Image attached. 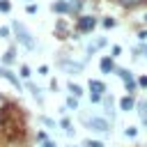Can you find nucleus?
<instances>
[{
    "label": "nucleus",
    "instance_id": "obj_7",
    "mask_svg": "<svg viewBox=\"0 0 147 147\" xmlns=\"http://www.w3.org/2000/svg\"><path fill=\"white\" fill-rule=\"evenodd\" d=\"M99 67H101V71H103V74H110V71L115 69V64H113V57H101Z\"/></svg>",
    "mask_w": 147,
    "mask_h": 147
},
{
    "label": "nucleus",
    "instance_id": "obj_32",
    "mask_svg": "<svg viewBox=\"0 0 147 147\" xmlns=\"http://www.w3.org/2000/svg\"><path fill=\"white\" fill-rule=\"evenodd\" d=\"M145 122H147V119H145Z\"/></svg>",
    "mask_w": 147,
    "mask_h": 147
},
{
    "label": "nucleus",
    "instance_id": "obj_17",
    "mask_svg": "<svg viewBox=\"0 0 147 147\" xmlns=\"http://www.w3.org/2000/svg\"><path fill=\"white\" fill-rule=\"evenodd\" d=\"M0 11H5V14L11 11V2L9 0H0Z\"/></svg>",
    "mask_w": 147,
    "mask_h": 147
},
{
    "label": "nucleus",
    "instance_id": "obj_9",
    "mask_svg": "<svg viewBox=\"0 0 147 147\" xmlns=\"http://www.w3.org/2000/svg\"><path fill=\"white\" fill-rule=\"evenodd\" d=\"M14 60H16V48H14V46H9V48L5 51V55H2V62H5V64H11Z\"/></svg>",
    "mask_w": 147,
    "mask_h": 147
},
{
    "label": "nucleus",
    "instance_id": "obj_18",
    "mask_svg": "<svg viewBox=\"0 0 147 147\" xmlns=\"http://www.w3.org/2000/svg\"><path fill=\"white\" fill-rule=\"evenodd\" d=\"M41 122H44V126H51V129H53V126H55V122H53V119H51V117H46V115H44V117H41Z\"/></svg>",
    "mask_w": 147,
    "mask_h": 147
},
{
    "label": "nucleus",
    "instance_id": "obj_22",
    "mask_svg": "<svg viewBox=\"0 0 147 147\" xmlns=\"http://www.w3.org/2000/svg\"><path fill=\"white\" fill-rule=\"evenodd\" d=\"M117 55H122V46L115 44V46H113V57H117Z\"/></svg>",
    "mask_w": 147,
    "mask_h": 147
},
{
    "label": "nucleus",
    "instance_id": "obj_29",
    "mask_svg": "<svg viewBox=\"0 0 147 147\" xmlns=\"http://www.w3.org/2000/svg\"><path fill=\"white\" fill-rule=\"evenodd\" d=\"M37 138H39V140H41V142H44V140H48V138H46V133H44V131H39V133H37Z\"/></svg>",
    "mask_w": 147,
    "mask_h": 147
},
{
    "label": "nucleus",
    "instance_id": "obj_21",
    "mask_svg": "<svg viewBox=\"0 0 147 147\" xmlns=\"http://www.w3.org/2000/svg\"><path fill=\"white\" fill-rule=\"evenodd\" d=\"M103 25H106V28H113V25H115V21H113L110 16H106V18H103Z\"/></svg>",
    "mask_w": 147,
    "mask_h": 147
},
{
    "label": "nucleus",
    "instance_id": "obj_13",
    "mask_svg": "<svg viewBox=\"0 0 147 147\" xmlns=\"http://www.w3.org/2000/svg\"><path fill=\"white\" fill-rule=\"evenodd\" d=\"M28 90H30V92H32V96H34V99H37V101H41V90H39V87H37V85H32V83H30V80H28Z\"/></svg>",
    "mask_w": 147,
    "mask_h": 147
},
{
    "label": "nucleus",
    "instance_id": "obj_2",
    "mask_svg": "<svg viewBox=\"0 0 147 147\" xmlns=\"http://www.w3.org/2000/svg\"><path fill=\"white\" fill-rule=\"evenodd\" d=\"M85 126L92 129V131H99V133L103 131V133H106V131L110 129V122H108L106 117H87V119H85Z\"/></svg>",
    "mask_w": 147,
    "mask_h": 147
},
{
    "label": "nucleus",
    "instance_id": "obj_20",
    "mask_svg": "<svg viewBox=\"0 0 147 147\" xmlns=\"http://www.w3.org/2000/svg\"><path fill=\"white\" fill-rule=\"evenodd\" d=\"M25 11H28V14H34V11H37V5H32V2L25 5Z\"/></svg>",
    "mask_w": 147,
    "mask_h": 147
},
{
    "label": "nucleus",
    "instance_id": "obj_11",
    "mask_svg": "<svg viewBox=\"0 0 147 147\" xmlns=\"http://www.w3.org/2000/svg\"><path fill=\"white\" fill-rule=\"evenodd\" d=\"M103 46H108V39H106V37H99V39L90 46V53H94V48H103Z\"/></svg>",
    "mask_w": 147,
    "mask_h": 147
},
{
    "label": "nucleus",
    "instance_id": "obj_24",
    "mask_svg": "<svg viewBox=\"0 0 147 147\" xmlns=\"http://www.w3.org/2000/svg\"><path fill=\"white\" fill-rule=\"evenodd\" d=\"M138 39L145 41V39H147V30H140V32H138Z\"/></svg>",
    "mask_w": 147,
    "mask_h": 147
},
{
    "label": "nucleus",
    "instance_id": "obj_5",
    "mask_svg": "<svg viewBox=\"0 0 147 147\" xmlns=\"http://www.w3.org/2000/svg\"><path fill=\"white\" fill-rule=\"evenodd\" d=\"M74 7H71V2H67V0H57V2H53V11H57V14H67V11H71Z\"/></svg>",
    "mask_w": 147,
    "mask_h": 147
},
{
    "label": "nucleus",
    "instance_id": "obj_19",
    "mask_svg": "<svg viewBox=\"0 0 147 147\" xmlns=\"http://www.w3.org/2000/svg\"><path fill=\"white\" fill-rule=\"evenodd\" d=\"M0 37L9 39V28H7V25H2V28H0Z\"/></svg>",
    "mask_w": 147,
    "mask_h": 147
},
{
    "label": "nucleus",
    "instance_id": "obj_3",
    "mask_svg": "<svg viewBox=\"0 0 147 147\" xmlns=\"http://www.w3.org/2000/svg\"><path fill=\"white\" fill-rule=\"evenodd\" d=\"M94 25H96V18L94 16H80L78 18V30L80 32H92Z\"/></svg>",
    "mask_w": 147,
    "mask_h": 147
},
{
    "label": "nucleus",
    "instance_id": "obj_26",
    "mask_svg": "<svg viewBox=\"0 0 147 147\" xmlns=\"http://www.w3.org/2000/svg\"><path fill=\"white\" fill-rule=\"evenodd\" d=\"M90 99H92V103H99V101H101V94H92Z\"/></svg>",
    "mask_w": 147,
    "mask_h": 147
},
{
    "label": "nucleus",
    "instance_id": "obj_30",
    "mask_svg": "<svg viewBox=\"0 0 147 147\" xmlns=\"http://www.w3.org/2000/svg\"><path fill=\"white\" fill-rule=\"evenodd\" d=\"M124 5H136V2H140V0H122Z\"/></svg>",
    "mask_w": 147,
    "mask_h": 147
},
{
    "label": "nucleus",
    "instance_id": "obj_16",
    "mask_svg": "<svg viewBox=\"0 0 147 147\" xmlns=\"http://www.w3.org/2000/svg\"><path fill=\"white\" fill-rule=\"evenodd\" d=\"M124 136H126V138H136V136H138V129H136V126H126Z\"/></svg>",
    "mask_w": 147,
    "mask_h": 147
},
{
    "label": "nucleus",
    "instance_id": "obj_1",
    "mask_svg": "<svg viewBox=\"0 0 147 147\" xmlns=\"http://www.w3.org/2000/svg\"><path fill=\"white\" fill-rule=\"evenodd\" d=\"M11 30L16 32V39H18L28 51H34L37 41H34V37H32V32H30V30H25V25H23L21 21H14V23H11Z\"/></svg>",
    "mask_w": 147,
    "mask_h": 147
},
{
    "label": "nucleus",
    "instance_id": "obj_12",
    "mask_svg": "<svg viewBox=\"0 0 147 147\" xmlns=\"http://www.w3.org/2000/svg\"><path fill=\"white\" fill-rule=\"evenodd\" d=\"M117 76H119L124 83H133V80H131V71H129V69H117Z\"/></svg>",
    "mask_w": 147,
    "mask_h": 147
},
{
    "label": "nucleus",
    "instance_id": "obj_6",
    "mask_svg": "<svg viewBox=\"0 0 147 147\" xmlns=\"http://www.w3.org/2000/svg\"><path fill=\"white\" fill-rule=\"evenodd\" d=\"M133 106H136V101H133V96H122V99H119V108H122L124 113H129V110H133Z\"/></svg>",
    "mask_w": 147,
    "mask_h": 147
},
{
    "label": "nucleus",
    "instance_id": "obj_8",
    "mask_svg": "<svg viewBox=\"0 0 147 147\" xmlns=\"http://www.w3.org/2000/svg\"><path fill=\"white\" fill-rule=\"evenodd\" d=\"M90 90H92V94H101V96H103L106 85H103L101 80H90Z\"/></svg>",
    "mask_w": 147,
    "mask_h": 147
},
{
    "label": "nucleus",
    "instance_id": "obj_28",
    "mask_svg": "<svg viewBox=\"0 0 147 147\" xmlns=\"http://www.w3.org/2000/svg\"><path fill=\"white\" fill-rule=\"evenodd\" d=\"M39 74H41V76L46 78V74H48V67H39Z\"/></svg>",
    "mask_w": 147,
    "mask_h": 147
},
{
    "label": "nucleus",
    "instance_id": "obj_31",
    "mask_svg": "<svg viewBox=\"0 0 147 147\" xmlns=\"http://www.w3.org/2000/svg\"><path fill=\"white\" fill-rule=\"evenodd\" d=\"M142 18H145V23H147V14H145V16H142Z\"/></svg>",
    "mask_w": 147,
    "mask_h": 147
},
{
    "label": "nucleus",
    "instance_id": "obj_25",
    "mask_svg": "<svg viewBox=\"0 0 147 147\" xmlns=\"http://www.w3.org/2000/svg\"><path fill=\"white\" fill-rule=\"evenodd\" d=\"M138 83H140V87H147V76H140Z\"/></svg>",
    "mask_w": 147,
    "mask_h": 147
},
{
    "label": "nucleus",
    "instance_id": "obj_23",
    "mask_svg": "<svg viewBox=\"0 0 147 147\" xmlns=\"http://www.w3.org/2000/svg\"><path fill=\"white\" fill-rule=\"evenodd\" d=\"M85 145H87V147H103V145H101V142H99V140H87V142H85Z\"/></svg>",
    "mask_w": 147,
    "mask_h": 147
},
{
    "label": "nucleus",
    "instance_id": "obj_14",
    "mask_svg": "<svg viewBox=\"0 0 147 147\" xmlns=\"http://www.w3.org/2000/svg\"><path fill=\"white\" fill-rule=\"evenodd\" d=\"M18 76H21L23 80H30V76H32V71H30V67H28V64H23V67H21V74H18Z\"/></svg>",
    "mask_w": 147,
    "mask_h": 147
},
{
    "label": "nucleus",
    "instance_id": "obj_4",
    "mask_svg": "<svg viewBox=\"0 0 147 147\" xmlns=\"http://www.w3.org/2000/svg\"><path fill=\"white\" fill-rule=\"evenodd\" d=\"M0 76H2V78H7V80H9V83L16 87V90H21V83H18V78L14 76V71H11V69H7V67H0Z\"/></svg>",
    "mask_w": 147,
    "mask_h": 147
},
{
    "label": "nucleus",
    "instance_id": "obj_10",
    "mask_svg": "<svg viewBox=\"0 0 147 147\" xmlns=\"http://www.w3.org/2000/svg\"><path fill=\"white\" fill-rule=\"evenodd\" d=\"M67 90L71 92V96L76 99V96H83V87H78L76 83H67Z\"/></svg>",
    "mask_w": 147,
    "mask_h": 147
},
{
    "label": "nucleus",
    "instance_id": "obj_15",
    "mask_svg": "<svg viewBox=\"0 0 147 147\" xmlns=\"http://www.w3.org/2000/svg\"><path fill=\"white\" fill-rule=\"evenodd\" d=\"M64 103H67V108H71V110H76V108H78V101H76L74 96H67V99H64Z\"/></svg>",
    "mask_w": 147,
    "mask_h": 147
},
{
    "label": "nucleus",
    "instance_id": "obj_27",
    "mask_svg": "<svg viewBox=\"0 0 147 147\" xmlns=\"http://www.w3.org/2000/svg\"><path fill=\"white\" fill-rule=\"evenodd\" d=\"M41 147H55V142H53V140H44V142H41Z\"/></svg>",
    "mask_w": 147,
    "mask_h": 147
}]
</instances>
